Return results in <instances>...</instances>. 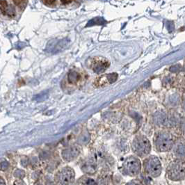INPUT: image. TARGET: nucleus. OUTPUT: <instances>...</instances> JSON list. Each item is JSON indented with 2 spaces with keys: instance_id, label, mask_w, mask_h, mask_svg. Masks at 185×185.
I'll return each instance as SVG.
<instances>
[{
  "instance_id": "f257e3e1",
  "label": "nucleus",
  "mask_w": 185,
  "mask_h": 185,
  "mask_svg": "<svg viewBox=\"0 0 185 185\" xmlns=\"http://www.w3.org/2000/svg\"><path fill=\"white\" fill-rule=\"evenodd\" d=\"M154 143L156 151L163 153L170 151L173 148L175 141L173 136L170 132L162 130L155 134Z\"/></svg>"
},
{
  "instance_id": "f03ea898",
  "label": "nucleus",
  "mask_w": 185,
  "mask_h": 185,
  "mask_svg": "<svg viewBox=\"0 0 185 185\" xmlns=\"http://www.w3.org/2000/svg\"><path fill=\"white\" fill-rule=\"evenodd\" d=\"M132 151L137 156L140 157H144L151 153V142L145 136H137L132 142Z\"/></svg>"
},
{
  "instance_id": "7ed1b4c3",
  "label": "nucleus",
  "mask_w": 185,
  "mask_h": 185,
  "mask_svg": "<svg viewBox=\"0 0 185 185\" xmlns=\"http://www.w3.org/2000/svg\"><path fill=\"white\" fill-rule=\"evenodd\" d=\"M168 178L173 181H181L185 177V164L184 161L177 160L172 162L167 168Z\"/></svg>"
},
{
  "instance_id": "20e7f679",
  "label": "nucleus",
  "mask_w": 185,
  "mask_h": 185,
  "mask_svg": "<svg viewBox=\"0 0 185 185\" xmlns=\"http://www.w3.org/2000/svg\"><path fill=\"white\" fill-rule=\"evenodd\" d=\"M145 172L153 178L159 176L162 173V164L156 156H150L143 162Z\"/></svg>"
},
{
  "instance_id": "39448f33",
  "label": "nucleus",
  "mask_w": 185,
  "mask_h": 185,
  "mask_svg": "<svg viewBox=\"0 0 185 185\" xmlns=\"http://www.w3.org/2000/svg\"><path fill=\"white\" fill-rule=\"evenodd\" d=\"M123 173L129 176L134 177L140 173L141 169V164L139 158L134 156L127 157L123 162L122 166Z\"/></svg>"
},
{
  "instance_id": "423d86ee",
  "label": "nucleus",
  "mask_w": 185,
  "mask_h": 185,
  "mask_svg": "<svg viewBox=\"0 0 185 185\" xmlns=\"http://www.w3.org/2000/svg\"><path fill=\"white\" fill-rule=\"evenodd\" d=\"M75 179V173L72 168L66 166L55 175V181L61 184H72Z\"/></svg>"
},
{
  "instance_id": "0eeeda50",
  "label": "nucleus",
  "mask_w": 185,
  "mask_h": 185,
  "mask_svg": "<svg viewBox=\"0 0 185 185\" xmlns=\"http://www.w3.org/2000/svg\"><path fill=\"white\" fill-rule=\"evenodd\" d=\"M109 65V61L105 58L94 57L89 60L88 67L96 74H101L108 68Z\"/></svg>"
},
{
  "instance_id": "6e6552de",
  "label": "nucleus",
  "mask_w": 185,
  "mask_h": 185,
  "mask_svg": "<svg viewBox=\"0 0 185 185\" xmlns=\"http://www.w3.org/2000/svg\"><path fill=\"white\" fill-rule=\"evenodd\" d=\"M118 74L116 72L110 74H106V75H102L95 79L94 83V86L95 87H103L107 85H109L115 82L118 79Z\"/></svg>"
},
{
  "instance_id": "1a4fd4ad",
  "label": "nucleus",
  "mask_w": 185,
  "mask_h": 185,
  "mask_svg": "<svg viewBox=\"0 0 185 185\" xmlns=\"http://www.w3.org/2000/svg\"><path fill=\"white\" fill-rule=\"evenodd\" d=\"M68 44V40H61L58 41L51 40L47 45V51L51 53H56L64 50V47H66Z\"/></svg>"
},
{
  "instance_id": "9d476101",
  "label": "nucleus",
  "mask_w": 185,
  "mask_h": 185,
  "mask_svg": "<svg viewBox=\"0 0 185 185\" xmlns=\"http://www.w3.org/2000/svg\"><path fill=\"white\" fill-rule=\"evenodd\" d=\"M80 154V150L77 146H70L62 151V157L66 162H71Z\"/></svg>"
},
{
  "instance_id": "9b49d317",
  "label": "nucleus",
  "mask_w": 185,
  "mask_h": 185,
  "mask_svg": "<svg viewBox=\"0 0 185 185\" xmlns=\"http://www.w3.org/2000/svg\"><path fill=\"white\" fill-rule=\"evenodd\" d=\"M68 82L71 85H77L82 79L81 74L78 71L71 70L68 75Z\"/></svg>"
},
{
  "instance_id": "f8f14e48",
  "label": "nucleus",
  "mask_w": 185,
  "mask_h": 185,
  "mask_svg": "<svg viewBox=\"0 0 185 185\" xmlns=\"http://www.w3.org/2000/svg\"><path fill=\"white\" fill-rule=\"evenodd\" d=\"M82 168L85 173L89 174V175L95 174L97 170V166H96L95 164L91 160L86 161V162L82 164Z\"/></svg>"
},
{
  "instance_id": "ddd939ff",
  "label": "nucleus",
  "mask_w": 185,
  "mask_h": 185,
  "mask_svg": "<svg viewBox=\"0 0 185 185\" xmlns=\"http://www.w3.org/2000/svg\"><path fill=\"white\" fill-rule=\"evenodd\" d=\"M105 23H107L106 20L102 17H97L93 18V20H90L86 25V27H88L93 26V25H103Z\"/></svg>"
},
{
  "instance_id": "4468645a",
  "label": "nucleus",
  "mask_w": 185,
  "mask_h": 185,
  "mask_svg": "<svg viewBox=\"0 0 185 185\" xmlns=\"http://www.w3.org/2000/svg\"><path fill=\"white\" fill-rule=\"evenodd\" d=\"M77 184H96L97 183L94 181L91 178H88V177L83 176L80 179H79Z\"/></svg>"
},
{
  "instance_id": "2eb2a0df",
  "label": "nucleus",
  "mask_w": 185,
  "mask_h": 185,
  "mask_svg": "<svg viewBox=\"0 0 185 185\" xmlns=\"http://www.w3.org/2000/svg\"><path fill=\"white\" fill-rule=\"evenodd\" d=\"M14 175H15V177H17V178H23L24 177H25V171L23 170H20V169H17L15 171V173H14Z\"/></svg>"
},
{
  "instance_id": "dca6fc26",
  "label": "nucleus",
  "mask_w": 185,
  "mask_h": 185,
  "mask_svg": "<svg viewBox=\"0 0 185 185\" xmlns=\"http://www.w3.org/2000/svg\"><path fill=\"white\" fill-rule=\"evenodd\" d=\"M6 13L8 14L10 16H13V15L15 14V8L13 6H7V8L5 9Z\"/></svg>"
},
{
  "instance_id": "f3484780",
  "label": "nucleus",
  "mask_w": 185,
  "mask_h": 185,
  "mask_svg": "<svg viewBox=\"0 0 185 185\" xmlns=\"http://www.w3.org/2000/svg\"><path fill=\"white\" fill-rule=\"evenodd\" d=\"M9 164L7 162H3L2 163L0 164V170H5L9 168Z\"/></svg>"
},
{
  "instance_id": "a211bd4d",
  "label": "nucleus",
  "mask_w": 185,
  "mask_h": 185,
  "mask_svg": "<svg viewBox=\"0 0 185 185\" xmlns=\"http://www.w3.org/2000/svg\"><path fill=\"white\" fill-rule=\"evenodd\" d=\"M0 5L1 6V9L5 10L6 8H7L8 4L6 0H1V1H0Z\"/></svg>"
},
{
  "instance_id": "6ab92c4d",
  "label": "nucleus",
  "mask_w": 185,
  "mask_h": 185,
  "mask_svg": "<svg viewBox=\"0 0 185 185\" xmlns=\"http://www.w3.org/2000/svg\"><path fill=\"white\" fill-rule=\"evenodd\" d=\"M25 0H13V1H14V3H15V5H17L18 6H21L22 4L25 2Z\"/></svg>"
},
{
  "instance_id": "aec40b11",
  "label": "nucleus",
  "mask_w": 185,
  "mask_h": 185,
  "mask_svg": "<svg viewBox=\"0 0 185 185\" xmlns=\"http://www.w3.org/2000/svg\"><path fill=\"white\" fill-rule=\"evenodd\" d=\"M43 1L47 5H52L55 2V0H43Z\"/></svg>"
},
{
  "instance_id": "412c9836",
  "label": "nucleus",
  "mask_w": 185,
  "mask_h": 185,
  "mask_svg": "<svg viewBox=\"0 0 185 185\" xmlns=\"http://www.w3.org/2000/svg\"><path fill=\"white\" fill-rule=\"evenodd\" d=\"M61 1L64 4H70V3L72 2L73 0H61Z\"/></svg>"
},
{
  "instance_id": "4be33fe9",
  "label": "nucleus",
  "mask_w": 185,
  "mask_h": 185,
  "mask_svg": "<svg viewBox=\"0 0 185 185\" xmlns=\"http://www.w3.org/2000/svg\"><path fill=\"white\" fill-rule=\"evenodd\" d=\"M1 184H6V182H4V180L0 177V185Z\"/></svg>"
}]
</instances>
